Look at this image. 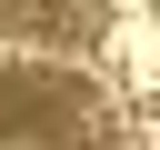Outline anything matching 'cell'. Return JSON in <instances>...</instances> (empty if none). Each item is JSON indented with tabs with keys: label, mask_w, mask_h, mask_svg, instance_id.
Listing matches in <instances>:
<instances>
[{
	"label": "cell",
	"mask_w": 160,
	"mask_h": 150,
	"mask_svg": "<svg viewBox=\"0 0 160 150\" xmlns=\"http://www.w3.org/2000/svg\"><path fill=\"white\" fill-rule=\"evenodd\" d=\"M0 150H130V120L80 60H0Z\"/></svg>",
	"instance_id": "obj_1"
},
{
	"label": "cell",
	"mask_w": 160,
	"mask_h": 150,
	"mask_svg": "<svg viewBox=\"0 0 160 150\" xmlns=\"http://www.w3.org/2000/svg\"><path fill=\"white\" fill-rule=\"evenodd\" d=\"M10 40H40V10H0V50Z\"/></svg>",
	"instance_id": "obj_2"
}]
</instances>
